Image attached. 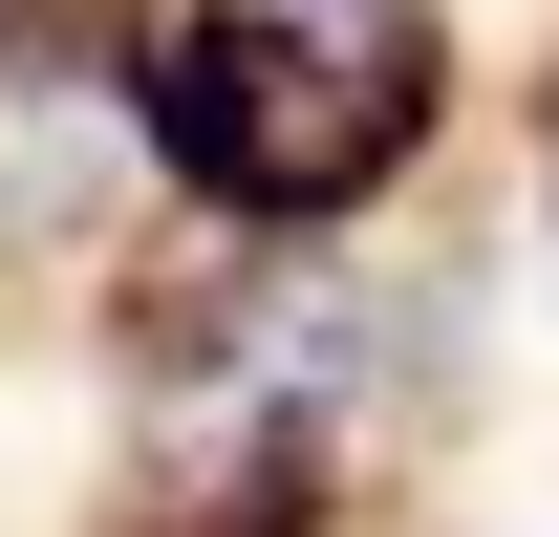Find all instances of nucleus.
<instances>
[{
    "label": "nucleus",
    "instance_id": "nucleus-1",
    "mask_svg": "<svg viewBox=\"0 0 559 537\" xmlns=\"http://www.w3.org/2000/svg\"><path fill=\"white\" fill-rule=\"evenodd\" d=\"M430 108V0H194L151 44L130 130L194 172L215 215H323L366 194Z\"/></svg>",
    "mask_w": 559,
    "mask_h": 537
}]
</instances>
